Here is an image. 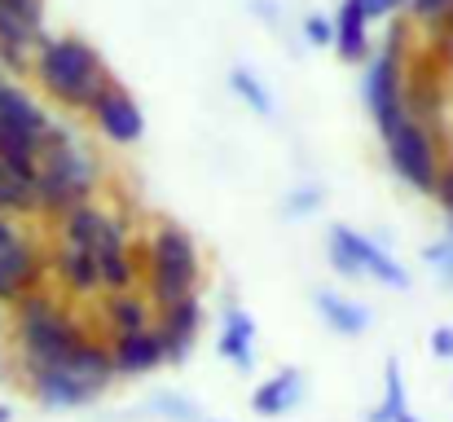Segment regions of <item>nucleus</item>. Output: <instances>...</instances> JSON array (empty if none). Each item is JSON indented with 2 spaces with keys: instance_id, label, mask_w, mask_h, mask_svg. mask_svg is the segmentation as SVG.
<instances>
[{
  "instance_id": "obj_1",
  "label": "nucleus",
  "mask_w": 453,
  "mask_h": 422,
  "mask_svg": "<svg viewBox=\"0 0 453 422\" xmlns=\"http://www.w3.org/2000/svg\"><path fill=\"white\" fill-rule=\"evenodd\" d=\"M102 185L97 158L84 150L66 124H49L40 137V172H35V211L62 216L75 203H93Z\"/></svg>"
},
{
  "instance_id": "obj_2",
  "label": "nucleus",
  "mask_w": 453,
  "mask_h": 422,
  "mask_svg": "<svg viewBox=\"0 0 453 422\" xmlns=\"http://www.w3.org/2000/svg\"><path fill=\"white\" fill-rule=\"evenodd\" d=\"M31 75H40L44 93L53 102H62L66 111H93V102L115 84L106 62L97 58V49L88 40H80V35L44 40Z\"/></svg>"
},
{
  "instance_id": "obj_3",
  "label": "nucleus",
  "mask_w": 453,
  "mask_h": 422,
  "mask_svg": "<svg viewBox=\"0 0 453 422\" xmlns=\"http://www.w3.org/2000/svg\"><path fill=\"white\" fill-rule=\"evenodd\" d=\"M13 330H18V352H22V370L35 365H66L71 352L80 348L84 330L66 317V308L58 303V295L49 290H27L13 303Z\"/></svg>"
},
{
  "instance_id": "obj_4",
  "label": "nucleus",
  "mask_w": 453,
  "mask_h": 422,
  "mask_svg": "<svg viewBox=\"0 0 453 422\" xmlns=\"http://www.w3.org/2000/svg\"><path fill=\"white\" fill-rule=\"evenodd\" d=\"M146 256H150L146 295H150L154 308H167V303L194 295V286H198V251H194V238L180 225H158L150 234V242H146Z\"/></svg>"
},
{
  "instance_id": "obj_5",
  "label": "nucleus",
  "mask_w": 453,
  "mask_h": 422,
  "mask_svg": "<svg viewBox=\"0 0 453 422\" xmlns=\"http://www.w3.org/2000/svg\"><path fill=\"white\" fill-rule=\"evenodd\" d=\"M361 88H365V106H370L379 133L388 137V133L410 115V111H405V27H396V31L388 35V44L370 58Z\"/></svg>"
},
{
  "instance_id": "obj_6",
  "label": "nucleus",
  "mask_w": 453,
  "mask_h": 422,
  "mask_svg": "<svg viewBox=\"0 0 453 422\" xmlns=\"http://www.w3.org/2000/svg\"><path fill=\"white\" fill-rule=\"evenodd\" d=\"M388 163H392V172L410 185V189H418V194H432L436 189V180H441V137L427 128V124H418V119H401L388 137Z\"/></svg>"
},
{
  "instance_id": "obj_7",
  "label": "nucleus",
  "mask_w": 453,
  "mask_h": 422,
  "mask_svg": "<svg viewBox=\"0 0 453 422\" xmlns=\"http://www.w3.org/2000/svg\"><path fill=\"white\" fill-rule=\"evenodd\" d=\"M198 326H203V303H198V295H185V299L158 308V317H154V339H158V348H163V357H167L172 365H185V361H189V348H194V339H198Z\"/></svg>"
},
{
  "instance_id": "obj_8",
  "label": "nucleus",
  "mask_w": 453,
  "mask_h": 422,
  "mask_svg": "<svg viewBox=\"0 0 453 422\" xmlns=\"http://www.w3.org/2000/svg\"><path fill=\"white\" fill-rule=\"evenodd\" d=\"M22 374H27V392L40 405H53V410H75V405H88V401L102 396L71 365H35V370H22Z\"/></svg>"
},
{
  "instance_id": "obj_9",
  "label": "nucleus",
  "mask_w": 453,
  "mask_h": 422,
  "mask_svg": "<svg viewBox=\"0 0 453 422\" xmlns=\"http://www.w3.org/2000/svg\"><path fill=\"white\" fill-rule=\"evenodd\" d=\"M330 242H339V247L352 256V265L361 269V278H379L383 286H392V290H405V286H410L405 265H396L374 238H365V234H357V229H348V225H334V229H330Z\"/></svg>"
},
{
  "instance_id": "obj_10",
  "label": "nucleus",
  "mask_w": 453,
  "mask_h": 422,
  "mask_svg": "<svg viewBox=\"0 0 453 422\" xmlns=\"http://www.w3.org/2000/svg\"><path fill=\"white\" fill-rule=\"evenodd\" d=\"M93 124H97V133L111 141V145H137L142 133H146V119H142V106L119 88V84H111L97 102H93Z\"/></svg>"
},
{
  "instance_id": "obj_11",
  "label": "nucleus",
  "mask_w": 453,
  "mask_h": 422,
  "mask_svg": "<svg viewBox=\"0 0 453 422\" xmlns=\"http://www.w3.org/2000/svg\"><path fill=\"white\" fill-rule=\"evenodd\" d=\"M49 269H53V278L62 281V290L75 295V299H88V295L102 290V269H97V251L93 247H80V242L62 238L53 247V256H49Z\"/></svg>"
},
{
  "instance_id": "obj_12",
  "label": "nucleus",
  "mask_w": 453,
  "mask_h": 422,
  "mask_svg": "<svg viewBox=\"0 0 453 422\" xmlns=\"http://www.w3.org/2000/svg\"><path fill=\"white\" fill-rule=\"evenodd\" d=\"M40 269H44V260H40V251L27 242V238H18L13 247H4L0 251V303H18L27 290H35L40 286Z\"/></svg>"
},
{
  "instance_id": "obj_13",
  "label": "nucleus",
  "mask_w": 453,
  "mask_h": 422,
  "mask_svg": "<svg viewBox=\"0 0 453 422\" xmlns=\"http://www.w3.org/2000/svg\"><path fill=\"white\" fill-rule=\"evenodd\" d=\"M44 40H49L44 31H35V27H27L13 13L0 9V66L4 71H35V58H40Z\"/></svg>"
},
{
  "instance_id": "obj_14",
  "label": "nucleus",
  "mask_w": 453,
  "mask_h": 422,
  "mask_svg": "<svg viewBox=\"0 0 453 422\" xmlns=\"http://www.w3.org/2000/svg\"><path fill=\"white\" fill-rule=\"evenodd\" d=\"M334 49L343 62H361L370 53V13L365 0H343L334 18Z\"/></svg>"
},
{
  "instance_id": "obj_15",
  "label": "nucleus",
  "mask_w": 453,
  "mask_h": 422,
  "mask_svg": "<svg viewBox=\"0 0 453 422\" xmlns=\"http://www.w3.org/2000/svg\"><path fill=\"white\" fill-rule=\"evenodd\" d=\"M111 357H115V370L119 374H150V370H158L167 361L163 348H158V339H154V326L150 330H137V334H115Z\"/></svg>"
},
{
  "instance_id": "obj_16",
  "label": "nucleus",
  "mask_w": 453,
  "mask_h": 422,
  "mask_svg": "<svg viewBox=\"0 0 453 422\" xmlns=\"http://www.w3.org/2000/svg\"><path fill=\"white\" fill-rule=\"evenodd\" d=\"M111 225H115V216H106L97 203H75L71 211L58 216V234H62L66 242H80V247H93V251H97V242L111 234Z\"/></svg>"
},
{
  "instance_id": "obj_17",
  "label": "nucleus",
  "mask_w": 453,
  "mask_h": 422,
  "mask_svg": "<svg viewBox=\"0 0 453 422\" xmlns=\"http://www.w3.org/2000/svg\"><path fill=\"white\" fill-rule=\"evenodd\" d=\"M220 352L238 365V370H251L256 365V321L247 312H229L225 317V330H220Z\"/></svg>"
},
{
  "instance_id": "obj_18",
  "label": "nucleus",
  "mask_w": 453,
  "mask_h": 422,
  "mask_svg": "<svg viewBox=\"0 0 453 422\" xmlns=\"http://www.w3.org/2000/svg\"><path fill=\"white\" fill-rule=\"evenodd\" d=\"M300 370H287V374H278V379H269L265 387H256V396H251V410L256 414H265V418H278V414H287L291 405H300Z\"/></svg>"
},
{
  "instance_id": "obj_19",
  "label": "nucleus",
  "mask_w": 453,
  "mask_h": 422,
  "mask_svg": "<svg viewBox=\"0 0 453 422\" xmlns=\"http://www.w3.org/2000/svg\"><path fill=\"white\" fill-rule=\"evenodd\" d=\"M66 365H71V370H75L84 383H93L97 392L111 383V374H119V370H115V357H111V348H102V343H97V339H88V334L80 339V348L71 352V361H66Z\"/></svg>"
},
{
  "instance_id": "obj_20",
  "label": "nucleus",
  "mask_w": 453,
  "mask_h": 422,
  "mask_svg": "<svg viewBox=\"0 0 453 422\" xmlns=\"http://www.w3.org/2000/svg\"><path fill=\"white\" fill-rule=\"evenodd\" d=\"M0 119H4V124H18V128H27V133H44V128H49L44 106H40L31 93H22L18 84H0Z\"/></svg>"
},
{
  "instance_id": "obj_21",
  "label": "nucleus",
  "mask_w": 453,
  "mask_h": 422,
  "mask_svg": "<svg viewBox=\"0 0 453 422\" xmlns=\"http://www.w3.org/2000/svg\"><path fill=\"white\" fill-rule=\"evenodd\" d=\"M106 326H111L115 334H137V330H150L154 326V312L142 295L119 290V295L106 299Z\"/></svg>"
},
{
  "instance_id": "obj_22",
  "label": "nucleus",
  "mask_w": 453,
  "mask_h": 422,
  "mask_svg": "<svg viewBox=\"0 0 453 422\" xmlns=\"http://www.w3.org/2000/svg\"><path fill=\"white\" fill-rule=\"evenodd\" d=\"M312 299H317L321 317L330 321V330H339V334H361V330L370 326V312H365L361 303H352V299L334 295V290H317Z\"/></svg>"
},
{
  "instance_id": "obj_23",
  "label": "nucleus",
  "mask_w": 453,
  "mask_h": 422,
  "mask_svg": "<svg viewBox=\"0 0 453 422\" xmlns=\"http://www.w3.org/2000/svg\"><path fill=\"white\" fill-rule=\"evenodd\" d=\"M405 379H401V361L388 357V370H383V405L370 414V422H396L405 414Z\"/></svg>"
},
{
  "instance_id": "obj_24",
  "label": "nucleus",
  "mask_w": 453,
  "mask_h": 422,
  "mask_svg": "<svg viewBox=\"0 0 453 422\" xmlns=\"http://www.w3.org/2000/svg\"><path fill=\"white\" fill-rule=\"evenodd\" d=\"M97 269H102V290H111V295L133 290V281H137V269H133L128 251H106V256H97Z\"/></svg>"
},
{
  "instance_id": "obj_25",
  "label": "nucleus",
  "mask_w": 453,
  "mask_h": 422,
  "mask_svg": "<svg viewBox=\"0 0 453 422\" xmlns=\"http://www.w3.org/2000/svg\"><path fill=\"white\" fill-rule=\"evenodd\" d=\"M229 88H234V93L256 111V115H273V97H269V88H265L251 71H242V66H238V71H229Z\"/></svg>"
},
{
  "instance_id": "obj_26",
  "label": "nucleus",
  "mask_w": 453,
  "mask_h": 422,
  "mask_svg": "<svg viewBox=\"0 0 453 422\" xmlns=\"http://www.w3.org/2000/svg\"><path fill=\"white\" fill-rule=\"evenodd\" d=\"M405 9H410V18H414V22L436 27L441 18H449V13H453V0H410Z\"/></svg>"
},
{
  "instance_id": "obj_27",
  "label": "nucleus",
  "mask_w": 453,
  "mask_h": 422,
  "mask_svg": "<svg viewBox=\"0 0 453 422\" xmlns=\"http://www.w3.org/2000/svg\"><path fill=\"white\" fill-rule=\"evenodd\" d=\"M0 9H4V13H13L18 22H27V27L44 31V0H0Z\"/></svg>"
},
{
  "instance_id": "obj_28",
  "label": "nucleus",
  "mask_w": 453,
  "mask_h": 422,
  "mask_svg": "<svg viewBox=\"0 0 453 422\" xmlns=\"http://www.w3.org/2000/svg\"><path fill=\"white\" fill-rule=\"evenodd\" d=\"M321 198H326L321 185H303L296 194H287V216H308L312 207H321Z\"/></svg>"
},
{
  "instance_id": "obj_29",
  "label": "nucleus",
  "mask_w": 453,
  "mask_h": 422,
  "mask_svg": "<svg viewBox=\"0 0 453 422\" xmlns=\"http://www.w3.org/2000/svg\"><path fill=\"white\" fill-rule=\"evenodd\" d=\"M427 265L441 269V278L453 286V225H449V238H441L436 247H427Z\"/></svg>"
},
{
  "instance_id": "obj_30",
  "label": "nucleus",
  "mask_w": 453,
  "mask_h": 422,
  "mask_svg": "<svg viewBox=\"0 0 453 422\" xmlns=\"http://www.w3.org/2000/svg\"><path fill=\"white\" fill-rule=\"evenodd\" d=\"M432 198L441 203V211L449 216V225H453V158H445V163H441V180H436Z\"/></svg>"
},
{
  "instance_id": "obj_31",
  "label": "nucleus",
  "mask_w": 453,
  "mask_h": 422,
  "mask_svg": "<svg viewBox=\"0 0 453 422\" xmlns=\"http://www.w3.org/2000/svg\"><path fill=\"white\" fill-rule=\"evenodd\" d=\"M303 40H308V44H317V49L334 44V22H326V18H317V13H312V18L303 22Z\"/></svg>"
},
{
  "instance_id": "obj_32",
  "label": "nucleus",
  "mask_w": 453,
  "mask_h": 422,
  "mask_svg": "<svg viewBox=\"0 0 453 422\" xmlns=\"http://www.w3.org/2000/svg\"><path fill=\"white\" fill-rule=\"evenodd\" d=\"M154 410H158V414H172V418H180V422H203L198 418V410H194L189 401H176V396H158V401H154Z\"/></svg>"
},
{
  "instance_id": "obj_33",
  "label": "nucleus",
  "mask_w": 453,
  "mask_h": 422,
  "mask_svg": "<svg viewBox=\"0 0 453 422\" xmlns=\"http://www.w3.org/2000/svg\"><path fill=\"white\" fill-rule=\"evenodd\" d=\"M432 352L441 361H453V326H436L432 330Z\"/></svg>"
},
{
  "instance_id": "obj_34",
  "label": "nucleus",
  "mask_w": 453,
  "mask_h": 422,
  "mask_svg": "<svg viewBox=\"0 0 453 422\" xmlns=\"http://www.w3.org/2000/svg\"><path fill=\"white\" fill-rule=\"evenodd\" d=\"M330 265H334V269H339L343 278H361V269L352 265V256H348V251H343L339 242H330Z\"/></svg>"
},
{
  "instance_id": "obj_35",
  "label": "nucleus",
  "mask_w": 453,
  "mask_h": 422,
  "mask_svg": "<svg viewBox=\"0 0 453 422\" xmlns=\"http://www.w3.org/2000/svg\"><path fill=\"white\" fill-rule=\"evenodd\" d=\"M410 0H365V13L370 18H392L396 9H405Z\"/></svg>"
},
{
  "instance_id": "obj_36",
  "label": "nucleus",
  "mask_w": 453,
  "mask_h": 422,
  "mask_svg": "<svg viewBox=\"0 0 453 422\" xmlns=\"http://www.w3.org/2000/svg\"><path fill=\"white\" fill-rule=\"evenodd\" d=\"M18 238H22V234H18L13 216H9V211H0V251H4V247H13Z\"/></svg>"
},
{
  "instance_id": "obj_37",
  "label": "nucleus",
  "mask_w": 453,
  "mask_h": 422,
  "mask_svg": "<svg viewBox=\"0 0 453 422\" xmlns=\"http://www.w3.org/2000/svg\"><path fill=\"white\" fill-rule=\"evenodd\" d=\"M13 418V414H9V405H0V422H9Z\"/></svg>"
},
{
  "instance_id": "obj_38",
  "label": "nucleus",
  "mask_w": 453,
  "mask_h": 422,
  "mask_svg": "<svg viewBox=\"0 0 453 422\" xmlns=\"http://www.w3.org/2000/svg\"><path fill=\"white\" fill-rule=\"evenodd\" d=\"M396 422H418V418H414V414H410V410H405V414H401V418H396Z\"/></svg>"
}]
</instances>
